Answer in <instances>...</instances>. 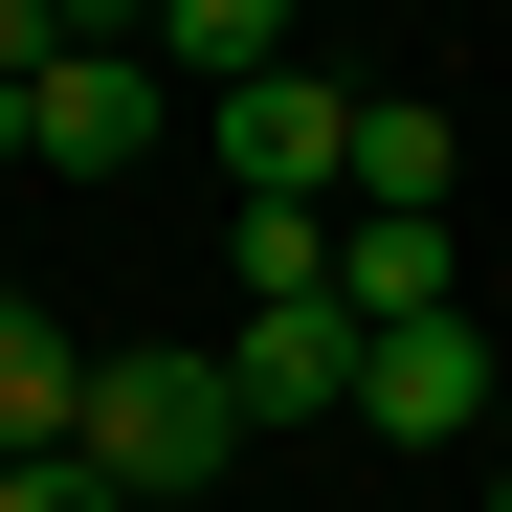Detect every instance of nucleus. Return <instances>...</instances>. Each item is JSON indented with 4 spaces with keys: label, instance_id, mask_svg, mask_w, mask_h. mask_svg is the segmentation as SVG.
Listing matches in <instances>:
<instances>
[{
    "label": "nucleus",
    "instance_id": "1",
    "mask_svg": "<svg viewBox=\"0 0 512 512\" xmlns=\"http://www.w3.org/2000/svg\"><path fill=\"white\" fill-rule=\"evenodd\" d=\"M245 446H268V423H245L223 357H90V401H67V468H112L134 512H156V490H223Z\"/></svg>",
    "mask_w": 512,
    "mask_h": 512
},
{
    "label": "nucleus",
    "instance_id": "2",
    "mask_svg": "<svg viewBox=\"0 0 512 512\" xmlns=\"http://www.w3.org/2000/svg\"><path fill=\"white\" fill-rule=\"evenodd\" d=\"M201 156L245 201H357V90H312V67H245V90H201Z\"/></svg>",
    "mask_w": 512,
    "mask_h": 512
},
{
    "label": "nucleus",
    "instance_id": "3",
    "mask_svg": "<svg viewBox=\"0 0 512 512\" xmlns=\"http://www.w3.org/2000/svg\"><path fill=\"white\" fill-rule=\"evenodd\" d=\"M179 112H201V90H179L156 45H67L45 90H23V156H45V179H134V156L179 134Z\"/></svg>",
    "mask_w": 512,
    "mask_h": 512
},
{
    "label": "nucleus",
    "instance_id": "4",
    "mask_svg": "<svg viewBox=\"0 0 512 512\" xmlns=\"http://www.w3.org/2000/svg\"><path fill=\"white\" fill-rule=\"evenodd\" d=\"M357 423H379V446H468V423H512V357H490L468 312H401L379 357H357Z\"/></svg>",
    "mask_w": 512,
    "mask_h": 512
},
{
    "label": "nucleus",
    "instance_id": "5",
    "mask_svg": "<svg viewBox=\"0 0 512 512\" xmlns=\"http://www.w3.org/2000/svg\"><path fill=\"white\" fill-rule=\"evenodd\" d=\"M357 290H290V312H245L223 334V379H245V423H357Z\"/></svg>",
    "mask_w": 512,
    "mask_h": 512
},
{
    "label": "nucleus",
    "instance_id": "6",
    "mask_svg": "<svg viewBox=\"0 0 512 512\" xmlns=\"http://www.w3.org/2000/svg\"><path fill=\"white\" fill-rule=\"evenodd\" d=\"M67 401H90V334H67L45 290H0V468H45V446H67Z\"/></svg>",
    "mask_w": 512,
    "mask_h": 512
},
{
    "label": "nucleus",
    "instance_id": "7",
    "mask_svg": "<svg viewBox=\"0 0 512 512\" xmlns=\"http://www.w3.org/2000/svg\"><path fill=\"white\" fill-rule=\"evenodd\" d=\"M334 290H357V334H401V312H468L446 223H379V201H334Z\"/></svg>",
    "mask_w": 512,
    "mask_h": 512
},
{
    "label": "nucleus",
    "instance_id": "8",
    "mask_svg": "<svg viewBox=\"0 0 512 512\" xmlns=\"http://www.w3.org/2000/svg\"><path fill=\"white\" fill-rule=\"evenodd\" d=\"M446 179H468V134L423 112V90H357V201L379 223H446Z\"/></svg>",
    "mask_w": 512,
    "mask_h": 512
},
{
    "label": "nucleus",
    "instance_id": "9",
    "mask_svg": "<svg viewBox=\"0 0 512 512\" xmlns=\"http://www.w3.org/2000/svg\"><path fill=\"white\" fill-rule=\"evenodd\" d=\"M156 67L179 90H245V67H290V0H156Z\"/></svg>",
    "mask_w": 512,
    "mask_h": 512
},
{
    "label": "nucleus",
    "instance_id": "10",
    "mask_svg": "<svg viewBox=\"0 0 512 512\" xmlns=\"http://www.w3.org/2000/svg\"><path fill=\"white\" fill-rule=\"evenodd\" d=\"M223 268H245V312H290V290H334V201H245V245H223Z\"/></svg>",
    "mask_w": 512,
    "mask_h": 512
},
{
    "label": "nucleus",
    "instance_id": "11",
    "mask_svg": "<svg viewBox=\"0 0 512 512\" xmlns=\"http://www.w3.org/2000/svg\"><path fill=\"white\" fill-rule=\"evenodd\" d=\"M0 512H134V490H112V468H67V446H45V468H0Z\"/></svg>",
    "mask_w": 512,
    "mask_h": 512
},
{
    "label": "nucleus",
    "instance_id": "12",
    "mask_svg": "<svg viewBox=\"0 0 512 512\" xmlns=\"http://www.w3.org/2000/svg\"><path fill=\"white\" fill-rule=\"evenodd\" d=\"M0 156H23V90H0Z\"/></svg>",
    "mask_w": 512,
    "mask_h": 512
},
{
    "label": "nucleus",
    "instance_id": "13",
    "mask_svg": "<svg viewBox=\"0 0 512 512\" xmlns=\"http://www.w3.org/2000/svg\"><path fill=\"white\" fill-rule=\"evenodd\" d=\"M490 512H512V468H490Z\"/></svg>",
    "mask_w": 512,
    "mask_h": 512
},
{
    "label": "nucleus",
    "instance_id": "14",
    "mask_svg": "<svg viewBox=\"0 0 512 512\" xmlns=\"http://www.w3.org/2000/svg\"><path fill=\"white\" fill-rule=\"evenodd\" d=\"M290 23H312V0H290Z\"/></svg>",
    "mask_w": 512,
    "mask_h": 512
}]
</instances>
